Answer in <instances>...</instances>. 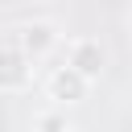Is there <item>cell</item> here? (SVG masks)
Instances as JSON below:
<instances>
[{
  "mask_svg": "<svg viewBox=\"0 0 132 132\" xmlns=\"http://www.w3.org/2000/svg\"><path fill=\"white\" fill-rule=\"evenodd\" d=\"M128 25H132V12H128Z\"/></svg>",
  "mask_w": 132,
  "mask_h": 132,
  "instance_id": "8992f818",
  "label": "cell"
},
{
  "mask_svg": "<svg viewBox=\"0 0 132 132\" xmlns=\"http://www.w3.org/2000/svg\"><path fill=\"white\" fill-rule=\"evenodd\" d=\"M29 87H33V58L4 33V41H0V91L4 95H21Z\"/></svg>",
  "mask_w": 132,
  "mask_h": 132,
  "instance_id": "6da1fadb",
  "label": "cell"
},
{
  "mask_svg": "<svg viewBox=\"0 0 132 132\" xmlns=\"http://www.w3.org/2000/svg\"><path fill=\"white\" fill-rule=\"evenodd\" d=\"M87 91H91V82H87L78 70H70L66 62H62V66H54V70L45 74V95H50L58 107L82 103V99H87Z\"/></svg>",
  "mask_w": 132,
  "mask_h": 132,
  "instance_id": "277c9868",
  "label": "cell"
},
{
  "mask_svg": "<svg viewBox=\"0 0 132 132\" xmlns=\"http://www.w3.org/2000/svg\"><path fill=\"white\" fill-rule=\"evenodd\" d=\"M8 37L33 58V62H41L45 54H54V45H58V25L54 21H45V16H29V21H21V25H12L8 29Z\"/></svg>",
  "mask_w": 132,
  "mask_h": 132,
  "instance_id": "7a4b0ae2",
  "label": "cell"
},
{
  "mask_svg": "<svg viewBox=\"0 0 132 132\" xmlns=\"http://www.w3.org/2000/svg\"><path fill=\"white\" fill-rule=\"evenodd\" d=\"M66 66L78 70L87 82H99V74H103V66H107V50H103L95 37H74V41L66 45Z\"/></svg>",
  "mask_w": 132,
  "mask_h": 132,
  "instance_id": "3957f363",
  "label": "cell"
},
{
  "mask_svg": "<svg viewBox=\"0 0 132 132\" xmlns=\"http://www.w3.org/2000/svg\"><path fill=\"white\" fill-rule=\"evenodd\" d=\"M33 132H74V124L66 120L62 107H50V111H37L33 116Z\"/></svg>",
  "mask_w": 132,
  "mask_h": 132,
  "instance_id": "5b68a950",
  "label": "cell"
},
{
  "mask_svg": "<svg viewBox=\"0 0 132 132\" xmlns=\"http://www.w3.org/2000/svg\"><path fill=\"white\" fill-rule=\"evenodd\" d=\"M74 132H78V128H74Z\"/></svg>",
  "mask_w": 132,
  "mask_h": 132,
  "instance_id": "52a82bcc",
  "label": "cell"
}]
</instances>
